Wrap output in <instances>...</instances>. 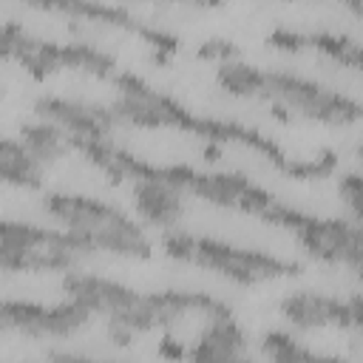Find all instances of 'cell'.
Returning <instances> with one entry per match:
<instances>
[{
    "label": "cell",
    "mask_w": 363,
    "mask_h": 363,
    "mask_svg": "<svg viewBox=\"0 0 363 363\" xmlns=\"http://www.w3.org/2000/svg\"><path fill=\"white\" fill-rule=\"evenodd\" d=\"M116 99L111 102V111L119 125L130 128H150V130H187L204 139L207 145H244L269 164H275L281 173L292 179H323L335 173L337 167V153L335 150H320L318 156L309 159H292L272 136L261 133L258 128L233 122V119H216V116H199L190 108H184L176 96L159 91L150 85L145 77L133 71H119L113 79Z\"/></svg>",
    "instance_id": "1"
},
{
    "label": "cell",
    "mask_w": 363,
    "mask_h": 363,
    "mask_svg": "<svg viewBox=\"0 0 363 363\" xmlns=\"http://www.w3.org/2000/svg\"><path fill=\"white\" fill-rule=\"evenodd\" d=\"M216 82L230 96L264 99L269 102L281 119L284 113L323 122V125H354L363 122V99H354L343 91L320 85L292 71H269L250 65L244 60H227L216 68Z\"/></svg>",
    "instance_id": "2"
},
{
    "label": "cell",
    "mask_w": 363,
    "mask_h": 363,
    "mask_svg": "<svg viewBox=\"0 0 363 363\" xmlns=\"http://www.w3.org/2000/svg\"><path fill=\"white\" fill-rule=\"evenodd\" d=\"M43 213L62 230L82 238L94 252L130 261H145L153 255V241L145 224L105 199L82 193H45Z\"/></svg>",
    "instance_id": "3"
},
{
    "label": "cell",
    "mask_w": 363,
    "mask_h": 363,
    "mask_svg": "<svg viewBox=\"0 0 363 363\" xmlns=\"http://www.w3.org/2000/svg\"><path fill=\"white\" fill-rule=\"evenodd\" d=\"M162 250L173 261L204 267V269H210V272H216L233 284H241V286L281 281V278H292L301 272L298 261H289V258H281V255H272L264 250L241 247L233 241H221L213 235H193L184 230L164 233Z\"/></svg>",
    "instance_id": "4"
},
{
    "label": "cell",
    "mask_w": 363,
    "mask_h": 363,
    "mask_svg": "<svg viewBox=\"0 0 363 363\" xmlns=\"http://www.w3.org/2000/svg\"><path fill=\"white\" fill-rule=\"evenodd\" d=\"M3 54L14 62H20L34 79H45L54 71H82L99 79H113L119 74L113 54L91 45V43H57V40H43L31 31H26L17 20L3 23V37H0Z\"/></svg>",
    "instance_id": "5"
},
{
    "label": "cell",
    "mask_w": 363,
    "mask_h": 363,
    "mask_svg": "<svg viewBox=\"0 0 363 363\" xmlns=\"http://www.w3.org/2000/svg\"><path fill=\"white\" fill-rule=\"evenodd\" d=\"M94 250L62 227L34 221H3L0 264L6 272H71Z\"/></svg>",
    "instance_id": "6"
},
{
    "label": "cell",
    "mask_w": 363,
    "mask_h": 363,
    "mask_svg": "<svg viewBox=\"0 0 363 363\" xmlns=\"http://www.w3.org/2000/svg\"><path fill=\"white\" fill-rule=\"evenodd\" d=\"M261 221L284 227L298 238V244L312 258L326 264H343L363 281V224L346 218L312 216L284 201H275Z\"/></svg>",
    "instance_id": "7"
},
{
    "label": "cell",
    "mask_w": 363,
    "mask_h": 363,
    "mask_svg": "<svg viewBox=\"0 0 363 363\" xmlns=\"http://www.w3.org/2000/svg\"><path fill=\"white\" fill-rule=\"evenodd\" d=\"M190 312H201L204 318H216V315H227L233 309L221 298L199 292V289L139 292V301L130 306V312H125L116 320H108V335H111L113 343L128 346L136 335L164 329V326L176 323L179 318L190 315Z\"/></svg>",
    "instance_id": "8"
},
{
    "label": "cell",
    "mask_w": 363,
    "mask_h": 363,
    "mask_svg": "<svg viewBox=\"0 0 363 363\" xmlns=\"http://www.w3.org/2000/svg\"><path fill=\"white\" fill-rule=\"evenodd\" d=\"M91 312L77 301L65 298L60 303H37V301H17L6 298L0 306V323L6 332L48 340V337H71L82 326L91 323Z\"/></svg>",
    "instance_id": "9"
},
{
    "label": "cell",
    "mask_w": 363,
    "mask_h": 363,
    "mask_svg": "<svg viewBox=\"0 0 363 363\" xmlns=\"http://www.w3.org/2000/svg\"><path fill=\"white\" fill-rule=\"evenodd\" d=\"M278 309L295 329H363V292L337 298L301 289L284 295Z\"/></svg>",
    "instance_id": "10"
},
{
    "label": "cell",
    "mask_w": 363,
    "mask_h": 363,
    "mask_svg": "<svg viewBox=\"0 0 363 363\" xmlns=\"http://www.w3.org/2000/svg\"><path fill=\"white\" fill-rule=\"evenodd\" d=\"M37 119H45L65 130L71 139H108L113 128L119 125L111 105L91 102V99H74V96H57L43 94L34 99Z\"/></svg>",
    "instance_id": "11"
},
{
    "label": "cell",
    "mask_w": 363,
    "mask_h": 363,
    "mask_svg": "<svg viewBox=\"0 0 363 363\" xmlns=\"http://www.w3.org/2000/svg\"><path fill=\"white\" fill-rule=\"evenodd\" d=\"M62 292L77 301L79 306H85L91 315H102L105 320H116L125 312H130V306L139 301V289L113 281L108 275H96V272H65L62 278Z\"/></svg>",
    "instance_id": "12"
},
{
    "label": "cell",
    "mask_w": 363,
    "mask_h": 363,
    "mask_svg": "<svg viewBox=\"0 0 363 363\" xmlns=\"http://www.w3.org/2000/svg\"><path fill=\"white\" fill-rule=\"evenodd\" d=\"M37 6L45 9V11H60V14H68V17H82V20L105 23V26H113V28H125V31L142 37L156 51V60H162L167 54H176V48H179V40L170 31L133 17L122 6H102V3H37Z\"/></svg>",
    "instance_id": "13"
},
{
    "label": "cell",
    "mask_w": 363,
    "mask_h": 363,
    "mask_svg": "<svg viewBox=\"0 0 363 363\" xmlns=\"http://www.w3.org/2000/svg\"><path fill=\"white\" fill-rule=\"evenodd\" d=\"M130 201H133L139 221L147 227H156L162 233L176 230V224L182 221V216L187 210V193L164 179H156V176L136 179L133 190H130Z\"/></svg>",
    "instance_id": "14"
},
{
    "label": "cell",
    "mask_w": 363,
    "mask_h": 363,
    "mask_svg": "<svg viewBox=\"0 0 363 363\" xmlns=\"http://www.w3.org/2000/svg\"><path fill=\"white\" fill-rule=\"evenodd\" d=\"M190 363H255L247 354V335L241 323L227 315L207 318L204 329L199 332V340L187 352Z\"/></svg>",
    "instance_id": "15"
},
{
    "label": "cell",
    "mask_w": 363,
    "mask_h": 363,
    "mask_svg": "<svg viewBox=\"0 0 363 363\" xmlns=\"http://www.w3.org/2000/svg\"><path fill=\"white\" fill-rule=\"evenodd\" d=\"M267 43L278 51H318L335 62H343L349 68L363 71V43L346 37V34H332V31H295V28H272L267 34Z\"/></svg>",
    "instance_id": "16"
},
{
    "label": "cell",
    "mask_w": 363,
    "mask_h": 363,
    "mask_svg": "<svg viewBox=\"0 0 363 363\" xmlns=\"http://www.w3.org/2000/svg\"><path fill=\"white\" fill-rule=\"evenodd\" d=\"M0 173L9 187L20 190H40L45 179V164L14 136L0 142Z\"/></svg>",
    "instance_id": "17"
},
{
    "label": "cell",
    "mask_w": 363,
    "mask_h": 363,
    "mask_svg": "<svg viewBox=\"0 0 363 363\" xmlns=\"http://www.w3.org/2000/svg\"><path fill=\"white\" fill-rule=\"evenodd\" d=\"M261 352L267 363H349L343 354L318 352L284 329H269L261 337Z\"/></svg>",
    "instance_id": "18"
},
{
    "label": "cell",
    "mask_w": 363,
    "mask_h": 363,
    "mask_svg": "<svg viewBox=\"0 0 363 363\" xmlns=\"http://www.w3.org/2000/svg\"><path fill=\"white\" fill-rule=\"evenodd\" d=\"M20 142L48 167L54 162H60L62 156H68L74 150L71 136L65 130H60L57 125L45 122V119H34V122H23L20 125Z\"/></svg>",
    "instance_id": "19"
},
{
    "label": "cell",
    "mask_w": 363,
    "mask_h": 363,
    "mask_svg": "<svg viewBox=\"0 0 363 363\" xmlns=\"http://www.w3.org/2000/svg\"><path fill=\"white\" fill-rule=\"evenodd\" d=\"M337 196L346 201L357 224H363V173H346L337 182Z\"/></svg>",
    "instance_id": "20"
},
{
    "label": "cell",
    "mask_w": 363,
    "mask_h": 363,
    "mask_svg": "<svg viewBox=\"0 0 363 363\" xmlns=\"http://www.w3.org/2000/svg\"><path fill=\"white\" fill-rule=\"evenodd\" d=\"M196 54L201 57V60H216V62H227V60H238V45L235 43H230V40H204L199 48H196Z\"/></svg>",
    "instance_id": "21"
},
{
    "label": "cell",
    "mask_w": 363,
    "mask_h": 363,
    "mask_svg": "<svg viewBox=\"0 0 363 363\" xmlns=\"http://www.w3.org/2000/svg\"><path fill=\"white\" fill-rule=\"evenodd\" d=\"M48 363H113V360H99V357L79 354V352H51Z\"/></svg>",
    "instance_id": "22"
},
{
    "label": "cell",
    "mask_w": 363,
    "mask_h": 363,
    "mask_svg": "<svg viewBox=\"0 0 363 363\" xmlns=\"http://www.w3.org/2000/svg\"><path fill=\"white\" fill-rule=\"evenodd\" d=\"M187 352H190V349H184L179 340H170V337H164V340L159 343V354H162V357H170V360H182V357H187Z\"/></svg>",
    "instance_id": "23"
},
{
    "label": "cell",
    "mask_w": 363,
    "mask_h": 363,
    "mask_svg": "<svg viewBox=\"0 0 363 363\" xmlns=\"http://www.w3.org/2000/svg\"><path fill=\"white\" fill-rule=\"evenodd\" d=\"M349 9H352L354 14H360V17H363V3H349Z\"/></svg>",
    "instance_id": "24"
},
{
    "label": "cell",
    "mask_w": 363,
    "mask_h": 363,
    "mask_svg": "<svg viewBox=\"0 0 363 363\" xmlns=\"http://www.w3.org/2000/svg\"><path fill=\"white\" fill-rule=\"evenodd\" d=\"M354 156H357V159H360V164H363V142L354 147Z\"/></svg>",
    "instance_id": "25"
}]
</instances>
